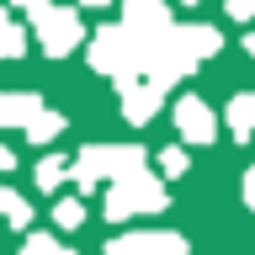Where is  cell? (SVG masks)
<instances>
[{"label":"cell","instance_id":"obj_1","mask_svg":"<svg viewBox=\"0 0 255 255\" xmlns=\"http://www.w3.org/2000/svg\"><path fill=\"white\" fill-rule=\"evenodd\" d=\"M107 255H186V245L175 234H128V239H117Z\"/></svg>","mask_w":255,"mask_h":255},{"label":"cell","instance_id":"obj_2","mask_svg":"<svg viewBox=\"0 0 255 255\" xmlns=\"http://www.w3.org/2000/svg\"><path fill=\"white\" fill-rule=\"evenodd\" d=\"M133 207H159V191L149 186V181H138V175H133V186H117L107 197V213H112V218H128Z\"/></svg>","mask_w":255,"mask_h":255},{"label":"cell","instance_id":"obj_3","mask_svg":"<svg viewBox=\"0 0 255 255\" xmlns=\"http://www.w3.org/2000/svg\"><path fill=\"white\" fill-rule=\"evenodd\" d=\"M123 53H128V59H138V53L123 43V32H101V37H96V48H91L96 69H117V64H123Z\"/></svg>","mask_w":255,"mask_h":255},{"label":"cell","instance_id":"obj_4","mask_svg":"<svg viewBox=\"0 0 255 255\" xmlns=\"http://www.w3.org/2000/svg\"><path fill=\"white\" fill-rule=\"evenodd\" d=\"M37 21L48 27V53H69V43H75V21L59 16V11H43Z\"/></svg>","mask_w":255,"mask_h":255},{"label":"cell","instance_id":"obj_5","mask_svg":"<svg viewBox=\"0 0 255 255\" xmlns=\"http://www.w3.org/2000/svg\"><path fill=\"white\" fill-rule=\"evenodd\" d=\"M181 128H186V138H213V117L202 112V101H181Z\"/></svg>","mask_w":255,"mask_h":255},{"label":"cell","instance_id":"obj_6","mask_svg":"<svg viewBox=\"0 0 255 255\" xmlns=\"http://www.w3.org/2000/svg\"><path fill=\"white\" fill-rule=\"evenodd\" d=\"M37 112V96H11V101H0V123H16V117H32Z\"/></svg>","mask_w":255,"mask_h":255},{"label":"cell","instance_id":"obj_7","mask_svg":"<svg viewBox=\"0 0 255 255\" xmlns=\"http://www.w3.org/2000/svg\"><path fill=\"white\" fill-rule=\"evenodd\" d=\"M0 53H5V59H16V53H21V32H16L11 16H0Z\"/></svg>","mask_w":255,"mask_h":255},{"label":"cell","instance_id":"obj_8","mask_svg":"<svg viewBox=\"0 0 255 255\" xmlns=\"http://www.w3.org/2000/svg\"><path fill=\"white\" fill-rule=\"evenodd\" d=\"M0 213H5L11 223H27V218H32L27 202H21V197H11V191H0Z\"/></svg>","mask_w":255,"mask_h":255},{"label":"cell","instance_id":"obj_9","mask_svg":"<svg viewBox=\"0 0 255 255\" xmlns=\"http://www.w3.org/2000/svg\"><path fill=\"white\" fill-rule=\"evenodd\" d=\"M59 128H64L59 117H37V123H32L27 133H32V138H37V143H43V138H53V133H59Z\"/></svg>","mask_w":255,"mask_h":255},{"label":"cell","instance_id":"obj_10","mask_svg":"<svg viewBox=\"0 0 255 255\" xmlns=\"http://www.w3.org/2000/svg\"><path fill=\"white\" fill-rule=\"evenodd\" d=\"M80 218H85V213H80V202H59V229H75Z\"/></svg>","mask_w":255,"mask_h":255},{"label":"cell","instance_id":"obj_11","mask_svg":"<svg viewBox=\"0 0 255 255\" xmlns=\"http://www.w3.org/2000/svg\"><path fill=\"white\" fill-rule=\"evenodd\" d=\"M37 181H43V186H59V159H48L43 170H37Z\"/></svg>","mask_w":255,"mask_h":255},{"label":"cell","instance_id":"obj_12","mask_svg":"<svg viewBox=\"0 0 255 255\" xmlns=\"http://www.w3.org/2000/svg\"><path fill=\"white\" fill-rule=\"evenodd\" d=\"M159 165H165V170H170V175H181V170H186V159H181V154H170V149L159 154Z\"/></svg>","mask_w":255,"mask_h":255},{"label":"cell","instance_id":"obj_13","mask_svg":"<svg viewBox=\"0 0 255 255\" xmlns=\"http://www.w3.org/2000/svg\"><path fill=\"white\" fill-rule=\"evenodd\" d=\"M234 16H255V0H234Z\"/></svg>","mask_w":255,"mask_h":255},{"label":"cell","instance_id":"obj_14","mask_svg":"<svg viewBox=\"0 0 255 255\" xmlns=\"http://www.w3.org/2000/svg\"><path fill=\"white\" fill-rule=\"evenodd\" d=\"M245 197H250V202H255V170H250V181H245Z\"/></svg>","mask_w":255,"mask_h":255},{"label":"cell","instance_id":"obj_15","mask_svg":"<svg viewBox=\"0 0 255 255\" xmlns=\"http://www.w3.org/2000/svg\"><path fill=\"white\" fill-rule=\"evenodd\" d=\"M85 5H101V0H85Z\"/></svg>","mask_w":255,"mask_h":255}]
</instances>
